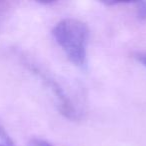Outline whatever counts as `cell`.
Segmentation results:
<instances>
[{
	"label": "cell",
	"mask_w": 146,
	"mask_h": 146,
	"mask_svg": "<svg viewBox=\"0 0 146 146\" xmlns=\"http://www.w3.org/2000/svg\"><path fill=\"white\" fill-rule=\"evenodd\" d=\"M29 146H53L51 143L45 141L40 138H33L30 142H29Z\"/></svg>",
	"instance_id": "4"
},
{
	"label": "cell",
	"mask_w": 146,
	"mask_h": 146,
	"mask_svg": "<svg viewBox=\"0 0 146 146\" xmlns=\"http://www.w3.org/2000/svg\"><path fill=\"white\" fill-rule=\"evenodd\" d=\"M136 58L138 59V61H140V62L146 67V53H138V54L136 55Z\"/></svg>",
	"instance_id": "5"
},
{
	"label": "cell",
	"mask_w": 146,
	"mask_h": 146,
	"mask_svg": "<svg viewBox=\"0 0 146 146\" xmlns=\"http://www.w3.org/2000/svg\"><path fill=\"white\" fill-rule=\"evenodd\" d=\"M0 146H14L11 137L1 124H0Z\"/></svg>",
	"instance_id": "2"
},
{
	"label": "cell",
	"mask_w": 146,
	"mask_h": 146,
	"mask_svg": "<svg viewBox=\"0 0 146 146\" xmlns=\"http://www.w3.org/2000/svg\"><path fill=\"white\" fill-rule=\"evenodd\" d=\"M52 34L67 58L79 68L87 66V46L89 28L83 21L64 18L54 26Z\"/></svg>",
	"instance_id": "1"
},
{
	"label": "cell",
	"mask_w": 146,
	"mask_h": 146,
	"mask_svg": "<svg viewBox=\"0 0 146 146\" xmlns=\"http://www.w3.org/2000/svg\"><path fill=\"white\" fill-rule=\"evenodd\" d=\"M137 15L140 19H146V1L137 3Z\"/></svg>",
	"instance_id": "3"
}]
</instances>
